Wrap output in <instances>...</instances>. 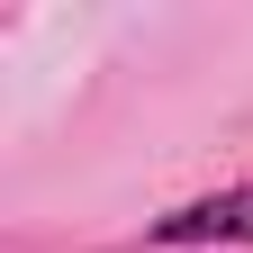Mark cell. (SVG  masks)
<instances>
[{"label": "cell", "instance_id": "1", "mask_svg": "<svg viewBox=\"0 0 253 253\" xmlns=\"http://www.w3.org/2000/svg\"><path fill=\"white\" fill-rule=\"evenodd\" d=\"M154 244H253V181L217 190V199H190L172 217H154Z\"/></svg>", "mask_w": 253, "mask_h": 253}]
</instances>
